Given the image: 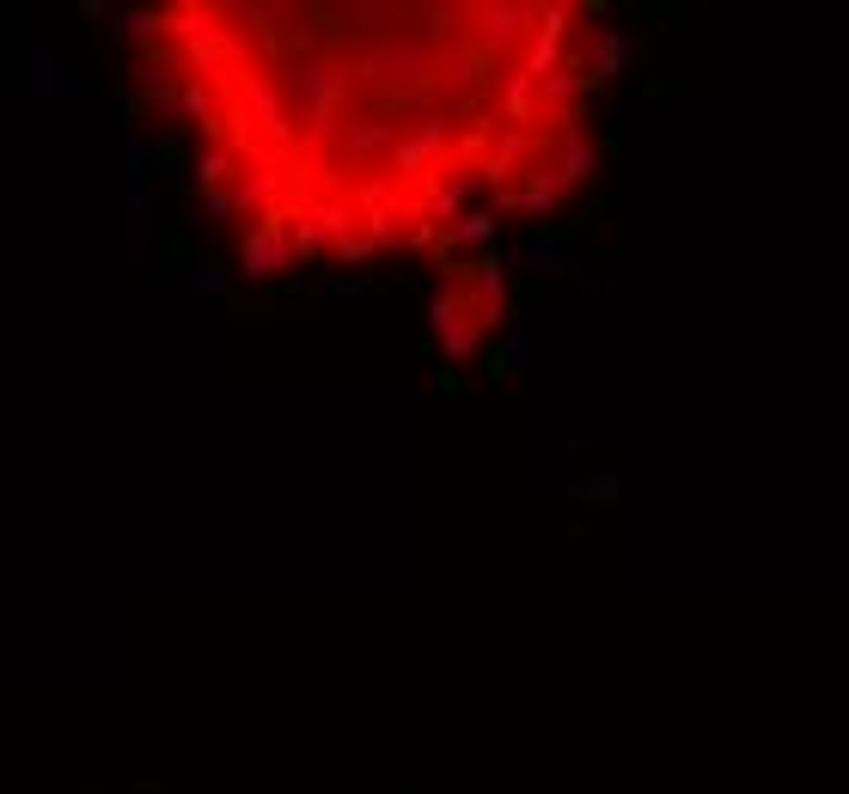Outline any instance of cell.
I'll list each match as a JSON object with an SVG mask.
<instances>
[{"label":"cell","instance_id":"1","mask_svg":"<svg viewBox=\"0 0 849 794\" xmlns=\"http://www.w3.org/2000/svg\"><path fill=\"white\" fill-rule=\"evenodd\" d=\"M128 49L214 220L282 270L556 208L611 86V31L575 0H166Z\"/></svg>","mask_w":849,"mask_h":794}]
</instances>
